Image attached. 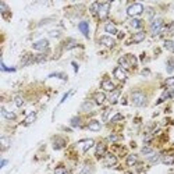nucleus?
Returning a JSON list of instances; mask_svg holds the SVG:
<instances>
[{"label": "nucleus", "instance_id": "obj_1", "mask_svg": "<svg viewBox=\"0 0 174 174\" xmlns=\"http://www.w3.org/2000/svg\"><path fill=\"white\" fill-rule=\"evenodd\" d=\"M131 102H132V105L137 106V107H142V106H145L146 105L145 93H142V92H132V95H131Z\"/></svg>", "mask_w": 174, "mask_h": 174}, {"label": "nucleus", "instance_id": "obj_2", "mask_svg": "<svg viewBox=\"0 0 174 174\" xmlns=\"http://www.w3.org/2000/svg\"><path fill=\"white\" fill-rule=\"evenodd\" d=\"M142 13H144V6H142L141 3H134L127 8V14H128L130 17H132V18L141 16Z\"/></svg>", "mask_w": 174, "mask_h": 174}, {"label": "nucleus", "instance_id": "obj_3", "mask_svg": "<svg viewBox=\"0 0 174 174\" xmlns=\"http://www.w3.org/2000/svg\"><path fill=\"white\" fill-rule=\"evenodd\" d=\"M163 29V20L162 18H156V20L152 21V24H150V31L153 35H158V33L162 32Z\"/></svg>", "mask_w": 174, "mask_h": 174}, {"label": "nucleus", "instance_id": "obj_4", "mask_svg": "<svg viewBox=\"0 0 174 174\" xmlns=\"http://www.w3.org/2000/svg\"><path fill=\"white\" fill-rule=\"evenodd\" d=\"M110 10V3H100V7H99V11H97V16L100 20H105L107 14H109Z\"/></svg>", "mask_w": 174, "mask_h": 174}, {"label": "nucleus", "instance_id": "obj_5", "mask_svg": "<svg viewBox=\"0 0 174 174\" xmlns=\"http://www.w3.org/2000/svg\"><path fill=\"white\" fill-rule=\"evenodd\" d=\"M103 164H105L106 167L116 166V164H117V158H116L114 155H112V153H107L105 156V159H103Z\"/></svg>", "mask_w": 174, "mask_h": 174}, {"label": "nucleus", "instance_id": "obj_6", "mask_svg": "<svg viewBox=\"0 0 174 174\" xmlns=\"http://www.w3.org/2000/svg\"><path fill=\"white\" fill-rule=\"evenodd\" d=\"M93 144H95V142H93V139H82V141H80L77 144V146L82 150V152H86L89 148H92Z\"/></svg>", "mask_w": 174, "mask_h": 174}, {"label": "nucleus", "instance_id": "obj_7", "mask_svg": "<svg viewBox=\"0 0 174 174\" xmlns=\"http://www.w3.org/2000/svg\"><path fill=\"white\" fill-rule=\"evenodd\" d=\"M113 75H114V78H117L118 81H126L127 80V74L121 67H116L113 70Z\"/></svg>", "mask_w": 174, "mask_h": 174}, {"label": "nucleus", "instance_id": "obj_8", "mask_svg": "<svg viewBox=\"0 0 174 174\" xmlns=\"http://www.w3.org/2000/svg\"><path fill=\"white\" fill-rule=\"evenodd\" d=\"M49 46V42L46 41V39H41V41L35 42V43L32 45V48L35 49V50H38V52H43V50H46Z\"/></svg>", "mask_w": 174, "mask_h": 174}, {"label": "nucleus", "instance_id": "obj_9", "mask_svg": "<svg viewBox=\"0 0 174 174\" xmlns=\"http://www.w3.org/2000/svg\"><path fill=\"white\" fill-rule=\"evenodd\" d=\"M78 29L84 33V36L85 38H89V24L86 21H81L80 24H78Z\"/></svg>", "mask_w": 174, "mask_h": 174}, {"label": "nucleus", "instance_id": "obj_10", "mask_svg": "<svg viewBox=\"0 0 174 174\" xmlns=\"http://www.w3.org/2000/svg\"><path fill=\"white\" fill-rule=\"evenodd\" d=\"M93 100H95V103L96 105H103L106 100V95L105 92H96L95 95H93Z\"/></svg>", "mask_w": 174, "mask_h": 174}, {"label": "nucleus", "instance_id": "obj_11", "mask_svg": "<svg viewBox=\"0 0 174 174\" xmlns=\"http://www.w3.org/2000/svg\"><path fill=\"white\" fill-rule=\"evenodd\" d=\"M100 43L103 45V46H106V48H113L116 42H114V39L112 36H102Z\"/></svg>", "mask_w": 174, "mask_h": 174}, {"label": "nucleus", "instance_id": "obj_12", "mask_svg": "<svg viewBox=\"0 0 174 174\" xmlns=\"http://www.w3.org/2000/svg\"><path fill=\"white\" fill-rule=\"evenodd\" d=\"M146 33L144 32V31H139V32L134 33L132 35V39H131V42H134V43H139V42H142L144 39H145Z\"/></svg>", "mask_w": 174, "mask_h": 174}, {"label": "nucleus", "instance_id": "obj_13", "mask_svg": "<svg viewBox=\"0 0 174 174\" xmlns=\"http://www.w3.org/2000/svg\"><path fill=\"white\" fill-rule=\"evenodd\" d=\"M106 152V145L103 144V142H99L96 145V152H95V155H96V158H102L103 155H105Z\"/></svg>", "mask_w": 174, "mask_h": 174}, {"label": "nucleus", "instance_id": "obj_14", "mask_svg": "<svg viewBox=\"0 0 174 174\" xmlns=\"http://www.w3.org/2000/svg\"><path fill=\"white\" fill-rule=\"evenodd\" d=\"M35 120H36V113H35V112H32V113H29L28 116L25 117V120H24V123H22V124H24V126H31Z\"/></svg>", "mask_w": 174, "mask_h": 174}, {"label": "nucleus", "instance_id": "obj_15", "mask_svg": "<svg viewBox=\"0 0 174 174\" xmlns=\"http://www.w3.org/2000/svg\"><path fill=\"white\" fill-rule=\"evenodd\" d=\"M120 93H121V91H120V89H114L113 92L110 93V96H109V100H110V103H112V105H114V103L117 102L118 96H120Z\"/></svg>", "mask_w": 174, "mask_h": 174}, {"label": "nucleus", "instance_id": "obj_16", "mask_svg": "<svg viewBox=\"0 0 174 174\" xmlns=\"http://www.w3.org/2000/svg\"><path fill=\"white\" fill-rule=\"evenodd\" d=\"M102 88L105 89V91H109V92H113L114 91V84L110 80H105V81L102 82Z\"/></svg>", "mask_w": 174, "mask_h": 174}, {"label": "nucleus", "instance_id": "obj_17", "mask_svg": "<svg viewBox=\"0 0 174 174\" xmlns=\"http://www.w3.org/2000/svg\"><path fill=\"white\" fill-rule=\"evenodd\" d=\"M88 128L91 131H100L102 126H100V123H99V121H96V120H92V121H89Z\"/></svg>", "mask_w": 174, "mask_h": 174}, {"label": "nucleus", "instance_id": "obj_18", "mask_svg": "<svg viewBox=\"0 0 174 174\" xmlns=\"http://www.w3.org/2000/svg\"><path fill=\"white\" fill-rule=\"evenodd\" d=\"M64 145H65V142L63 138H56V139L53 141V148H54V149H61Z\"/></svg>", "mask_w": 174, "mask_h": 174}, {"label": "nucleus", "instance_id": "obj_19", "mask_svg": "<svg viewBox=\"0 0 174 174\" xmlns=\"http://www.w3.org/2000/svg\"><path fill=\"white\" fill-rule=\"evenodd\" d=\"M1 114H3V117L7 118V120H14V118H16V114L13 113V112H8V110H6L4 107H1Z\"/></svg>", "mask_w": 174, "mask_h": 174}, {"label": "nucleus", "instance_id": "obj_20", "mask_svg": "<svg viewBox=\"0 0 174 174\" xmlns=\"http://www.w3.org/2000/svg\"><path fill=\"white\" fill-rule=\"evenodd\" d=\"M105 31L107 33H117V28H116V25L112 24V22H107L105 25Z\"/></svg>", "mask_w": 174, "mask_h": 174}, {"label": "nucleus", "instance_id": "obj_21", "mask_svg": "<svg viewBox=\"0 0 174 174\" xmlns=\"http://www.w3.org/2000/svg\"><path fill=\"white\" fill-rule=\"evenodd\" d=\"M130 27L134 29H139L142 27V21L138 20V18H132V20L130 21Z\"/></svg>", "mask_w": 174, "mask_h": 174}, {"label": "nucleus", "instance_id": "obj_22", "mask_svg": "<svg viewBox=\"0 0 174 174\" xmlns=\"http://www.w3.org/2000/svg\"><path fill=\"white\" fill-rule=\"evenodd\" d=\"M137 163H138L137 155H130V156L127 158V166H135Z\"/></svg>", "mask_w": 174, "mask_h": 174}, {"label": "nucleus", "instance_id": "obj_23", "mask_svg": "<svg viewBox=\"0 0 174 174\" xmlns=\"http://www.w3.org/2000/svg\"><path fill=\"white\" fill-rule=\"evenodd\" d=\"M92 109H93V103L91 100L84 102V103H82V106H81L82 112H89V110H92Z\"/></svg>", "mask_w": 174, "mask_h": 174}, {"label": "nucleus", "instance_id": "obj_24", "mask_svg": "<svg viewBox=\"0 0 174 174\" xmlns=\"http://www.w3.org/2000/svg\"><path fill=\"white\" fill-rule=\"evenodd\" d=\"M0 144H1V150H6L10 146V139L7 137H1L0 138Z\"/></svg>", "mask_w": 174, "mask_h": 174}, {"label": "nucleus", "instance_id": "obj_25", "mask_svg": "<svg viewBox=\"0 0 174 174\" xmlns=\"http://www.w3.org/2000/svg\"><path fill=\"white\" fill-rule=\"evenodd\" d=\"M118 64L121 65V68H131L130 63H128V60H127V57H120L118 59Z\"/></svg>", "mask_w": 174, "mask_h": 174}, {"label": "nucleus", "instance_id": "obj_26", "mask_svg": "<svg viewBox=\"0 0 174 174\" xmlns=\"http://www.w3.org/2000/svg\"><path fill=\"white\" fill-rule=\"evenodd\" d=\"M149 162L150 164H156V163L162 162V158H160V155H152V156H149Z\"/></svg>", "mask_w": 174, "mask_h": 174}, {"label": "nucleus", "instance_id": "obj_27", "mask_svg": "<svg viewBox=\"0 0 174 174\" xmlns=\"http://www.w3.org/2000/svg\"><path fill=\"white\" fill-rule=\"evenodd\" d=\"M127 60H128V63H130V65L131 67H135V65H137V57L135 56H132V54H127Z\"/></svg>", "mask_w": 174, "mask_h": 174}, {"label": "nucleus", "instance_id": "obj_28", "mask_svg": "<svg viewBox=\"0 0 174 174\" xmlns=\"http://www.w3.org/2000/svg\"><path fill=\"white\" fill-rule=\"evenodd\" d=\"M162 162L164 163V164H173L174 163V156H163Z\"/></svg>", "mask_w": 174, "mask_h": 174}, {"label": "nucleus", "instance_id": "obj_29", "mask_svg": "<svg viewBox=\"0 0 174 174\" xmlns=\"http://www.w3.org/2000/svg\"><path fill=\"white\" fill-rule=\"evenodd\" d=\"M166 65H167V67H166L167 73H173V71H174V59H170V60L167 61Z\"/></svg>", "mask_w": 174, "mask_h": 174}, {"label": "nucleus", "instance_id": "obj_30", "mask_svg": "<svg viewBox=\"0 0 174 174\" xmlns=\"http://www.w3.org/2000/svg\"><path fill=\"white\" fill-rule=\"evenodd\" d=\"M164 48H166L167 50H170L171 53H174V42L173 41H166L164 42Z\"/></svg>", "mask_w": 174, "mask_h": 174}, {"label": "nucleus", "instance_id": "obj_31", "mask_svg": "<svg viewBox=\"0 0 174 174\" xmlns=\"http://www.w3.org/2000/svg\"><path fill=\"white\" fill-rule=\"evenodd\" d=\"M54 174H70V171L65 169V167L60 166V167H57L56 170H54Z\"/></svg>", "mask_w": 174, "mask_h": 174}, {"label": "nucleus", "instance_id": "obj_32", "mask_svg": "<svg viewBox=\"0 0 174 174\" xmlns=\"http://www.w3.org/2000/svg\"><path fill=\"white\" fill-rule=\"evenodd\" d=\"M14 103H16L17 107H21V106L24 105V99H22L21 96H16L14 97Z\"/></svg>", "mask_w": 174, "mask_h": 174}, {"label": "nucleus", "instance_id": "obj_33", "mask_svg": "<svg viewBox=\"0 0 174 174\" xmlns=\"http://www.w3.org/2000/svg\"><path fill=\"white\" fill-rule=\"evenodd\" d=\"M99 7H100V3H93L92 6H91V13H92V14H97Z\"/></svg>", "mask_w": 174, "mask_h": 174}, {"label": "nucleus", "instance_id": "obj_34", "mask_svg": "<svg viewBox=\"0 0 174 174\" xmlns=\"http://www.w3.org/2000/svg\"><path fill=\"white\" fill-rule=\"evenodd\" d=\"M80 123H81V118L80 117H73L71 118V126L73 127H78L80 126Z\"/></svg>", "mask_w": 174, "mask_h": 174}, {"label": "nucleus", "instance_id": "obj_35", "mask_svg": "<svg viewBox=\"0 0 174 174\" xmlns=\"http://www.w3.org/2000/svg\"><path fill=\"white\" fill-rule=\"evenodd\" d=\"M1 70H3V71H8V73H11V71H16V68H14V67H7V65L4 64L3 61H1Z\"/></svg>", "mask_w": 174, "mask_h": 174}, {"label": "nucleus", "instance_id": "obj_36", "mask_svg": "<svg viewBox=\"0 0 174 174\" xmlns=\"http://www.w3.org/2000/svg\"><path fill=\"white\" fill-rule=\"evenodd\" d=\"M146 16H148V18H153V16H155V11H153V8L152 7H148L146 8Z\"/></svg>", "mask_w": 174, "mask_h": 174}, {"label": "nucleus", "instance_id": "obj_37", "mask_svg": "<svg viewBox=\"0 0 174 174\" xmlns=\"http://www.w3.org/2000/svg\"><path fill=\"white\" fill-rule=\"evenodd\" d=\"M142 153L144 155H153V150H152V148H149V146H145V148H142Z\"/></svg>", "mask_w": 174, "mask_h": 174}, {"label": "nucleus", "instance_id": "obj_38", "mask_svg": "<svg viewBox=\"0 0 174 174\" xmlns=\"http://www.w3.org/2000/svg\"><path fill=\"white\" fill-rule=\"evenodd\" d=\"M123 114H120V113H117L114 117H112V123H116V121H120V120H123Z\"/></svg>", "mask_w": 174, "mask_h": 174}, {"label": "nucleus", "instance_id": "obj_39", "mask_svg": "<svg viewBox=\"0 0 174 174\" xmlns=\"http://www.w3.org/2000/svg\"><path fill=\"white\" fill-rule=\"evenodd\" d=\"M45 60H46V56L45 54H39V56L35 57V61L36 63H41V61H45Z\"/></svg>", "mask_w": 174, "mask_h": 174}, {"label": "nucleus", "instance_id": "obj_40", "mask_svg": "<svg viewBox=\"0 0 174 174\" xmlns=\"http://www.w3.org/2000/svg\"><path fill=\"white\" fill-rule=\"evenodd\" d=\"M166 85L167 86H174V77H170L166 80Z\"/></svg>", "mask_w": 174, "mask_h": 174}, {"label": "nucleus", "instance_id": "obj_41", "mask_svg": "<svg viewBox=\"0 0 174 174\" xmlns=\"http://www.w3.org/2000/svg\"><path fill=\"white\" fill-rule=\"evenodd\" d=\"M49 35H50V36H53V38H59V36H60V31H50V32H49Z\"/></svg>", "mask_w": 174, "mask_h": 174}, {"label": "nucleus", "instance_id": "obj_42", "mask_svg": "<svg viewBox=\"0 0 174 174\" xmlns=\"http://www.w3.org/2000/svg\"><path fill=\"white\" fill-rule=\"evenodd\" d=\"M109 113H110V109H106L105 113L102 114V118H103V121H106V120H107V117H109Z\"/></svg>", "mask_w": 174, "mask_h": 174}, {"label": "nucleus", "instance_id": "obj_43", "mask_svg": "<svg viewBox=\"0 0 174 174\" xmlns=\"http://www.w3.org/2000/svg\"><path fill=\"white\" fill-rule=\"evenodd\" d=\"M75 41H73V39H71V41L68 42V45H65V49H73V46H75Z\"/></svg>", "mask_w": 174, "mask_h": 174}, {"label": "nucleus", "instance_id": "obj_44", "mask_svg": "<svg viewBox=\"0 0 174 174\" xmlns=\"http://www.w3.org/2000/svg\"><path fill=\"white\" fill-rule=\"evenodd\" d=\"M117 139H118V137H117V135H114V134H113V135H110V137H109V141L116 142V141H117Z\"/></svg>", "mask_w": 174, "mask_h": 174}, {"label": "nucleus", "instance_id": "obj_45", "mask_svg": "<svg viewBox=\"0 0 174 174\" xmlns=\"http://www.w3.org/2000/svg\"><path fill=\"white\" fill-rule=\"evenodd\" d=\"M7 164V160H1V164H0V167H4Z\"/></svg>", "mask_w": 174, "mask_h": 174}, {"label": "nucleus", "instance_id": "obj_46", "mask_svg": "<svg viewBox=\"0 0 174 174\" xmlns=\"http://www.w3.org/2000/svg\"><path fill=\"white\" fill-rule=\"evenodd\" d=\"M142 74H144V75H149V70H144Z\"/></svg>", "mask_w": 174, "mask_h": 174}, {"label": "nucleus", "instance_id": "obj_47", "mask_svg": "<svg viewBox=\"0 0 174 174\" xmlns=\"http://www.w3.org/2000/svg\"><path fill=\"white\" fill-rule=\"evenodd\" d=\"M124 174H134V173H131V171H126Z\"/></svg>", "mask_w": 174, "mask_h": 174}, {"label": "nucleus", "instance_id": "obj_48", "mask_svg": "<svg viewBox=\"0 0 174 174\" xmlns=\"http://www.w3.org/2000/svg\"><path fill=\"white\" fill-rule=\"evenodd\" d=\"M173 7H174V4H173Z\"/></svg>", "mask_w": 174, "mask_h": 174}]
</instances>
